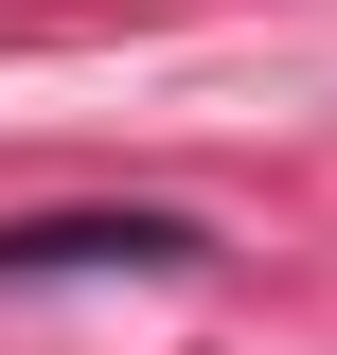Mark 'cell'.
<instances>
[{
	"mask_svg": "<svg viewBox=\"0 0 337 355\" xmlns=\"http://www.w3.org/2000/svg\"><path fill=\"white\" fill-rule=\"evenodd\" d=\"M71 266H142V284H178V266H213V231L160 214V196H107V214H0V284H71Z\"/></svg>",
	"mask_w": 337,
	"mask_h": 355,
	"instance_id": "1",
	"label": "cell"
}]
</instances>
